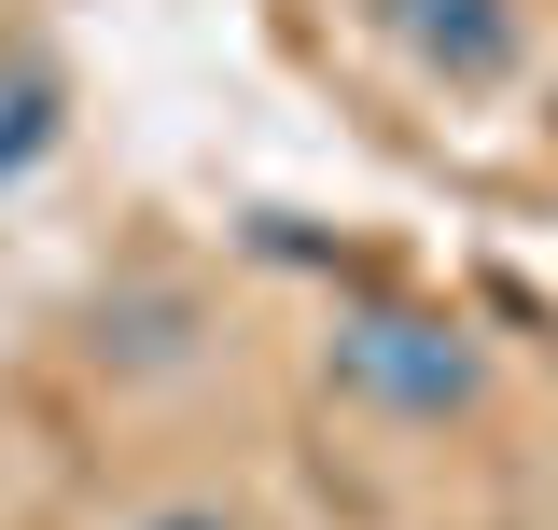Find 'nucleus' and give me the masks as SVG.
I'll list each match as a JSON object with an SVG mask.
<instances>
[{"label": "nucleus", "instance_id": "nucleus-3", "mask_svg": "<svg viewBox=\"0 0 558 530\" xmlns=\"http://www.w3.org/2000/svg\"><path fill=\"white\" fill-rule=\"evenodd\" d=\"M140 530H223V517H209V503H168V517H140Z\"/></svg>", "mask_w": 558, "mask_h": 530}, {"label": "nucleus", "instance_id": "nucleus-1", "mask_svg": "<svg viewBox=\"0 0 558 530\" xmlns=\"http://www.w3.org/2000/svg\"><path fill=\"white\" fill-rule=\"evenodd\" d=\"M336 377L363 405H391V419H461L475 405V349L433 308H349L336 322Z\"/></svg>", "mask_w": 558, "mask_h": 530}, {"label": "nucleus", "instance_id": "nucleus-2", "mask_svg": "<svg viewBox=\"0 0 558 530\" xmlns=\"http://www.w3.org/2000/svg\"><path fill=\"white\" fill-rule=\"evenodd\" d=\"M377 28L447 84H502L517 70V0H377Z\"/></svg>", "mask_w": 558, "mask_h": 530}]
</instances>
